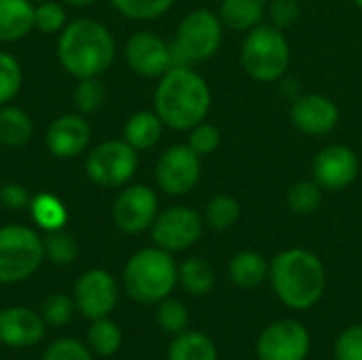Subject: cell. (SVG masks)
I'll list each match as a JSON object with an SVG mask.
<instances>
[{
	"label": "cell",
	"mask_w": 362,
	"mask_h": 360,
	"mask_svg": "<svg viewBox=\"0 0 362 360\" xmlns=\"http://www.w3.org/2000/svg\"><path fill=\"white\" fill-rule=\"evenodd\" d=\"M153 104L165 127L189 132L206 121L212 108V91L206 79L191 66H172L159 76Z\"/></svg>",
	"instance_id": "cell-1"
},
{
	"label": "cell",
	"mask_w": 362,
	"mask_h": 360,
	"mask_svg": "<svg viewBox=\"0 0 362 360\" xmlns=\"http://www.w3.org/2000/svg\"><path fill=\"white\" fill-rule=\"evenodd\" d=\"M274 295L293 312H305L320 303L327 291V267L308 248H286L269 261Z\"/></svg>",
	"instance_id": "cell-2"
},
{
	"label": "cell",
	"mask_w": 362,
	"mask_h": 360,
	"mask_svg": "<svg viewBox=\"0 0 362 360\" xmlns=\"http://www.w3.org/2000/svg\"><path fill=\"white\" fill-rule=\"evenodd\" d=\"M117 45L110 30L89 17L72 19L59 32L57 59L74 79L102 76L115 62Z\"/></svg>",
	"instance_id": "cell-3"
},
{
	"label": "cell",
	"mask_w": 362,
	"mask_h": 360,
	"mask_svg": "<svg viewBox=\"0 0 362 360\" xmlns=\"http://www.w3.org/2000/svg\"><path fill=\"white\" fill-rule=\"evenodd\" d=\"M178 284V265L172 252L155 246L138 250L123 269L125 293L144 306L159 303L172 295Z\"/></svg>",
	"instance_id": "cell-4"
},
{
	"label": "cell",
	"mask_w": 362,
	"mask_h": 360,
	"mask_svg": "<svg viewBox=\"0 0 362 360\" xmlns=\"http://www.w3.org/2000/svg\"><path fill=\"white\" fill-rule=\"evenodd\" d=\"M240 64L259 83L280 81L291 66V45L284 30L274 23H259L248 30L240 49Z\"/></svg>",
	"instance_id": "cell-5"
},
{
	"label": "cell",
	"mask_w": 362,
	"mask_h": 360,
	"mask_svg": "<svg viewBox=\"0 0 362 360\" xmlns=\"http://www.w3.org/2000/svg\"><path fill=\"white\" fill-rule=\"evenodd\" d=\"M223 21L208 8H195L180 21L172 47L174 66H191L212 59L223 45Z\"/></svg>",
	"instance_id": "cell-6"
},
{
	"label": "cell",
	"mask_w": 362,
	"mask_h": 360,
	"mask_svg": "<svg viewBox=\"0 0 362 360\" xmlns=\"http://www.w3.org/2000/svg\"><path fill=\"white\" fill-rule=\"evenodd\" d=\"M45 259L38 233L23 225L0 227V284H15L30 278Z\"/></svg>",
	"instance_id": "cell-7"
},
{
	"label": "cell",
	"mask_w": 362,
	"mask_h": 360,
	"mask_svg": "<svg viewBox=\"0 0 362 360\" xmlns=\"http://www.w3.org/2000/svg\"><path fill=\"white\" fill-rule=\"evenodd\" d=\"M85 170L89 180L102 189L125 187L138 170V151L125 140H106L91 149Z\"/></svg>",
	"instance_id": "cell-8"
},
{
	"label": "cell",
	"mask_w": 362,
	"mask_h": 360,
	"mask_svg": "<svg viewBox=\"0 0 362 360\" xmlns=\"http://www.w3.org/2000/svg\"><path fill=\"white\" fill-rule=\"evenodd\" d=\"M204 216L189 206H170L161 210L151 225L155 246L168 252H182L195 246L204 233Z\"/></svg>",
	"instance_id": "cell-9"
},
{
	"label": "cell",
	"mask_w": 362,
	"mask_h": 360,
	"mask_svg": "<svg viewBox=\"0 0 362 360\" xmlns=\"http://www.w3.org/2000/svg\"><path fill=\"white\" fill-rule=\"evenodd\" d=\"M255 350L259 360H308L312 352V335L303 323L282 318L259 333Z\"/></svg>",
	"instance_id": "cell-10"
},
{
	"label": "cell",
	"mask_w": 362,
	"mask_h": 360,
	"mask_svg": "<svg viewBox=\"0 0 362 360\" xmlns=\"http://www.w3.org/2000/svg\"><path fill=\"white\" fill-rule=\"evenodd\" d=\"M155 178L163 193L182 197L191 193L202 178V157L187 142L174 144L161 153Z\"/></svg>",
	"instance_id": "cell-11"
},
{
	"label": "cell",
	"mask_w": 362,
	"mask_h": 360,
	"mask_svg": "<svg viewBox=\"0 0 362 360\" xmlns=\"http://www.w3.org/2000/svg\"><path fill=\"white\" fill-rule=\"evenodd\" d=\"M361 174V159L348 144H329L312 161L314 180L329 193L348 189Z\"/></svg>",
	"instance_id": "cell-12"
},
{
	"label": "cell",
	"mask_w": 362,
	"mask_h": 360,
	"mask_svg": "<svg viewBox=\"0 0 362 360\" xmlns=\"http://www.w3.org/2000/svg\"><path fill=\"white\" fill-rule=\"evenodd\" d=\"M157 214H159L157 193L146 185L125 187L112 204L115 225L123 233H129V236H136V233L151 229Z\"/></svg>",
	"instance_id": "cell-13"
},
{
	"label": "cell",
	"mask_w": 362,
	"mask_h": 360,
	"mask_svg": "<svg viewBox=\"0 0 362 360\" xmlns=\"http://www.w3.org/2000/svg\"><path fill=\"white\" fill-rule=\"evenodd\" d=\"M123 55L127 66L144 79H159L174 66L170 42L148 30L132 34L125 42Z\"/></svg>",
	"instance_id": "cell-14"
},
{
	"label": "cell",
	"mask_w": 362,
	"mask_h": 360,
	"mask_svg": "<svg viewBox=\"0 0 362 360\" xmlns=\"http://www.w3.org/2000/svg\"><path fill=\"white\" fill-rule=\"evenodd\" d=\"M119 301L115 278L104 269H89L74 286V306L89 320L106 318Z\"/></svg>",
	"instance_id": "cell-15"
},
{
	"label": "cell",
	"mask_w": 362,
	"mask_h": 360,
	"mask_svg": "<svg viewBox=\"0 0 362 360\" xmlns=\"http://www.w3.org/2000/svg\"><path fill=\"white\" fill-rule=\"evenodd\" d=\"M291 121L293 125L308 136H327L339 123V106L335 100L322 93H303L291 102Z\"/></svg>",
	"instance_id": "cell-16"
},
{
	"label": "cell",
	"mask_w": 362,
	"mask_h": 360,
	"mask_svg": "<svg viewBox=\"0 0 362 360\" xmlns=\"http://www.w3.org/2000/svg\"><path fill=\"white\" fill-rule=\"evenodd\" d=\"M91 140V129L83 115H62L57 117L45 136L47 149L57 159H74L78 157Z\"/></svg>",
	"instance_id": "cell-17"
},
{
	"label": "cell",
	"mask_w": 362,
	"mask_h": 360,
	"mask_svg": "<svg viewBox=\"0 0 362 360\" xmlns=\"http://www.w3.org/2000/svg\"><path fill=\"white\" fill-rule=\"evenodd\" d=\"M45 318L28 308H6L0 312V342L11 348H28L42 339Z\"/></svg>",
	"instance_id": "cell-18"
},
{
	"label": "cell",
	"mask_w": 362,
	"mask_h": 360,
	"mask_svg": "<svg viewBox=\"0 0 362 360\" xmlns=\"http://www.w3.org/2000/svg\"><path fill=\"white\" fill-rule=\"evenodd\" d=\"M227 274L238 289L252 291L269 280V261L257 250H240L231 257Z\"/></svg>",
	"instance_id": "cell-19"
},
{
	"label": "cell",
	"mask_w": 362,
	"mask_h": 360,
	"mask_svg": "<svg viewBox=\"0 0 362 360\" xmlns=\"http://www.w3.org/2000/svg\"><path fill=\"white\" fill-rule=\"evenodd\" d=\"M34 30V2L0 0V42H17Z\"/></svg>",
	"instance_id": "cell-20"
},
{
	"label": "cell",
	"mask_w": 362,
	"mask_h": 360,
	"mask_svg": "<svg viewBox=\"0 0 362 360\" xmlns=\"http://www.w3.org/2000/svg\"><path fill=\"white\" fill-rule=\"evenodd\" d=\"M163 127L165 125L155 110H138L127 119L123 127V140L136 151H148L159 144Z\"/></svg>",
	"instance_id": "cell-21"
},
{
	"label": "cell",
	"mask_w": 362,
	"mask_h": 360,
	"mask_svg": "<svg viewBox=\"0 0 362 360\" xmlns=\"http://www.w3.org/2000/svg\"><path fill=\"white\" fill-rule=\"evenodd\" d=\"M265 0H223L218 17L225 28L235 32H248L263 23Z\"/></svg>",
	"instance_id": "cell-22"
},
{
	"label": "cell",
	"mask_w": 362,
	"mask_h": 360,
	"mask_svg": "<svg viewBox=\"0 0 362 360\" xmlns=\"http://www.w3.org/2000/svg\"><path fill=\"white\" fill-rule=\"evenodd\" d=\"M168 360H218L216 344L202 331H182L174 335Z\"/></svg>",
	"instance_id": "cell-23"
},
{
	"label": "cell",
	"mask_w": 362,
	"mask_h": 360,
	"mask_svg": "<svg viewBox=\"0 0 362 360\" xmlns=\"http://www.w3.org/2000/svg\"><path fill=\"white\" fill-rule=\"evenodd\" d=\"M34 125L25 110L13 104L0 106V144L19 149L32 140Z\"/></svg>",
	"instance_id": "cell-24"
},
{
	"label": "cell",
	"mask_w": 362,
	"mask_h": 360,
	"mask_svg": "<svg viewBox=\"0 0 362 360\" xmlns=\"http://www.w3.org/2000/svg\"><path fill=\"white\" fill-rule=\"evenodd\" d=\"M178 284L182 286L185 293L193 297H204L216 284L214 267L206 259L189 257L178 265Z\"/></svg>",
	"instance_id": "cell-25"
},
{
	"label": "cell",
	"mask_w": 362,
	"mask_h": 360,
	"mask_svg": "<svg viewBox=\"0 0 362 360\" xmlns=\"http://www.w3.org/2000/svg\"><path fill=\"white\" fill-rule=\"evenodd\" d=\"M30 212H32L34 223L40 229H45L47 233L49 231L64 229V225L68 221L66 206L62 204L59 197H55L51 193H38V195H34L32 202H30Z\"/></svg>",
	"instance_id": "cell-26"
},
{
	"label": "cell",
	"mask_w": 362,
	"mask_h": 360,
	"mask_svg": "<svg viewBox=\"0 0 362 360\" xmlns=\"http://www.w3.org/2000/svg\"><path fill=\"white\" fill-rule=\"evenodd\" d=\"M242 216V206L233 195L221 193L214 195L204 210V223L212 231H227L231 229Z\"/></svg>",
	"instance_id": "cell-27"
},
{
	"label": "cell",
	"mask_w": 362,
	"mask_h": 360,
	"mask_svg": "<svg viewBox=\"0 0 362 360\" xmlns=\"http://www.w3.org/2000/svg\"><path fill=\"white\" fill-rule=\"evenodd\" d=\"M322 193L325 189L312 178V180H299L291 185L286 191V206L293 214L308 216L314 214L322 206Z\"/></svg>",
	"instance_id": "cell-28"
},
{
	"label": "cell",
	"mask_w": 362,
	"mask_h": 360,
	"mask_svg": "<svg viewBox=\"0 0 362 360\" xmlns=\"http://www.w3.org/2000/svg\"><path fill=\"white\" fill-rule=\"evenodd\" d=\"M123 333L117 323L108 318H98L93 320L89 329V346L98 356H110L121 348Z\"/></svg>",
	"instance_id": "cell-29"
},
{
	"label": "cell",
	"mask_w": 362,
	"mask_h": 360,
	"mask_svg": "<svg viewBox=\"0 0 362 360\" xmlns=\"http://www.w3.org/2000/svg\"><path fill=\"white\" fill-rule=\"evenodd\" d=\"M157 325L168 335H180L189 329V310L178 299H163L157 303Z\"/></svg>",
	"instance_id": "cell-30"
},
{
	"label": "cell",
	"mask_w": 362,
	"mask_h": 360,
	"mask_svg": "<svg viewBox=\"0 0 362 360\" xmlns=\"http://www.w3.org/2000/svg\"><path fill=\"white\" fill-rule=\"evenodd\" d=\"M42 246H45V257L49 261H53L55 265H70L78 257L76 240L72 236H68L66 231H62V229L49 231L47 238L42 240Z\"/></svg>",
	"instance_id": "cell-31"
},
{
	"label": "cell",
	"mask_w": 362,
	"mask_h": 360,
	"mask_svg": "<svg viewBox=\"0 0 362 360\" xmlns=\"http://www.w3.org/2000/svg\"><path fill=\"white\" fill-rule=\"evenodd\" d=\"M112 6L129 19L148 21L157 19L163 13H168L174 4V0H110Z\"/></svg>",
	"instance_id": "cell-32"
},
{
	"label": "cell",
	"mask_w": 362,
	"mask_h": 360,
	"mask_svg": "<svg viewBox=\"0 0 362 360\" xmlns=\"http://www.w3.org/2000/svg\"><path fill=\"white\" fill-rule=\"evenodd\" d=\"M21 83L23 74L19 62L11 53L0 51V106L11 104L17 98V93L21 91Z\"/></svg>",
	"instance_id": "cell-33"
},
{
	"label": "cell",
	"mask_w": 362,
	"mask_h": 360,
	"mask_svg": "<svg viewBox=\"0 0 362 360\" xmlns=\"http://www.w3.org/2000/svg\"><path fill=\"white\" fill-rule=\"evenodd\" d=\"M66 6L55 0L34 4V28L42 34H57L66 28Z\"/></svg>",
	"instance_id": "cell-34"
},
{
	"label": "cell",
	"mask_w": 362,
	"mask_h": 360,
	"mask_svg": "<svg viewBox=\"0 0 362 360\" xmlns=\"http://www.w3.org/2000/svg\"><path fill=\"white\" fill-rule=\"evenodd\" d=\"M74 106L83 115H93L104 106L106 91L104 85L95 79H78V85L74 87Z\"/></svg>",
	"instance_id": "cell-35"
},
{
	"label": "cell",
	"mask_w": 362,
	"mask_h": 360,
	"mask_svg": "<svg viewBox=\"0 0 362 360\" xmlns=\"http://www.w3.org/2000/svg\"><path fill=\"white\" fill-rule=\"evenodd\" d=\"M335 360H362V325H350L335 337Z\"/></svg>",
	"instance_id": "cell-36"
},
{
	"label": "cell",
	"mask_w": 362,
	"mask_h": 360,
	"mask_svg": "<svg viewBox=\"0 0 362 360\" xmlns=\"http://www.w3.org/2000/svg\"><path fill=\"white\" fill-rule=\"evenodd\" d=\"M187 144H189L199 157L212 155V153L221 146V132H218L216 125H212V123H208V121H202L199 125H195L193 129H189Z\"/></svg>",
	"instance_id": "cell-37"
},
{
	"label": "cell",
	"mask_w": 362,
	"mask_h": 360,
	"mask_svg": "<svg viewBox=\"0 0 362 360\" xmlns=\"http://www.w3.org/2000/svg\"><path fill=\"white\" fill-rule=\"evenodd\" d=\"M267 15L269 23H274L280 30H286L301 19V4L299 0H269Z\"/></svg>",
	"instance_id": "cell-38"
},
{
	"label": "cell",
	"mask_w": 362,
	"mask_h": 360,
	"mask_svg": "<svg viewBox=\"0 0 362 360\" xmlns=\"http://www.w3.org/2000/svg\"><path fill=\"white\" fill-rule=\"evenodd\" d=\"M74 312V301L66 295H51L45 303H42V318L47 325L53 327H62L68 325Z\"/></svg>",
	"instance_id": "cell-39"
},
{
	"label": "cell",
	"mask_w": 362,
	"mask_h": 360,
	"mask_svg": "<svg viewBox=\"0 0 362 360\" xmlns=\"http://www.w3.org/2000/svg\"><path fill=\"white\" fill-rule=\"evenodd\" d=\"M42 360H93L89 350L76 339H59L49 346Z\"/></svg>",
	"instance_id": "cell-40"
},
{
	"label": "cell",
	"mask_w": 362,
	"mask_h": 360,
	"mask_svg": "<svg viewBox=\"0 0 362 360\" xmlns=\"http://www.w3.org/2000/svg\"><path fill=\"white\" fill-rule=\"evenodd\" d=\"M0 202L4 204V208L8 210H21L25 206H30L32 197L28 193V189L19 182H6L0 187Z\"/></svg>",
	"instance_id": "cell-41"
},
{
	"label": "cell",
	"mask_w": 362,
	"mask_h": 360,
	"mask_svg": "<svg viewBox=\"0 0 362 360\" xmlns=\"http://www.w3.org/2000/svg\"><path fill=\"white\" fill-rule=\"evenodd\" d=\"M62 2H66L70 6H91L95 0H62Z\"/></svg>",
	"instance_id": "cell-42"
},
{
	"label": "cell",
	"mask_w": 362,
	"mask_h": 360,
	"mask_svg": "<svg viewBox=\"0 0 362 360\" xmlns=\"http://www.w3.org/2000/svg\"><path fill=\"white\" fill-rule=\"evenodd\" d=\"M352 2H354V4H356V6L362 11V0H352Z\"/></svg>",
	"instance_id": "cell-43"
},
{
	"label": "cell",
	"mask_w": 362,
	"mask_h": 360,
	"mask_svg": "<svg viewBox=\"0 0 362 360\" xmlns=\"http://www.w3.org/2000/svg\"><path fill=\"white\" fill-rule=\"evenodd\" d=\"M30 2H36L38 4V2H45V0H30Z\"/></svg>",
	"instance_id": "cell-44"
}]
</instances>
